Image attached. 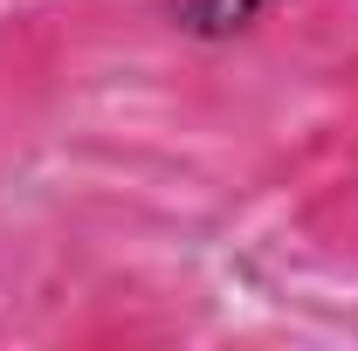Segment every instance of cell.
Masks as SVG:
<instances>
[{
	"mask_svg": "<svg viewBox=\"0 0 358 351\" xmlns=\"http://www.w3.org/2000/svg\"><path fill=\"white\" fill-rule=\"evenodd\" d=\"M262 7L268 0H179V28H193V35H234Z\"/></svg>",
	"mask_w": 358,
	"mask_h": 351,
	"instance_id": "cell-1",
	"label": "cell"
}]
</instances>
